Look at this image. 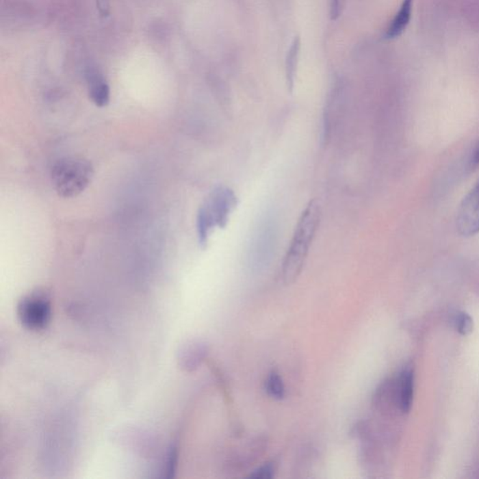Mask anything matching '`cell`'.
<instances>
[{"label":"cell","mask_w":479,"mask_h":479,"mask_svg":"<svg viewBox=\"0 0 479 479\" xmlns=\"http://www.w3.org/2000/svg\"><path fill=\"white\" fill-rule=\"evenodd\" d=\"M321 215V206L317 200H311L300 215L283 262L282 276L285 285L293 284L300 276L320 226Z\"/></svg>","instance_id":"obj_1"},{"label":"cell","mask_w":479,"mask_h":479,"mask_svg":"<svg viewBox=\"0 0 479 479\" xmlns=\"http://www.w3.org/2000/svg\"><path fill=\"white\" fill-rule=\"evenodd\" d=\"M237 203L238 198L234 191L224 185L216 187L208 195L197 216L198 240L201 247L207 246L209 238L216 228H226Z\"/></svg>","instance_id":"obj_2"},{"label":"cell","mask_w":479,"mask_h":479,"mask_svg":"<svg viewBox=\"0 0 479 479\" xmlns=\"http://www.w3.org/2000/svg\"><path fill=\"white\" fill-rule=\"evenodd\" d=\"M94 177L93 166L83 157H68L58 160L52 170V183L58 196L75 198L88 187Z\"/></svg>","instance_id":"obj_3"},{"label":"cell","mask_w":479,"mask_h":479,"mask_svg":"<svg viewBox=\"0 0 479 479\" xmlns=\"http://www.w3.org/2000/svg\"><path fill=\"white\" fill-rule=\"evenodd\" d=\"M17 315L27 330H44L52 317V305L48 293L39 289L23 298L18 303Z\"/></svg>","instance_id":"obj_4"},{"label":"cell","mask_w":479,"mask_h":479,"mask_svg":"<svg viewBox=\"0 0 479 479\" xmlns=\"http://www.w3.org/2000/svg\"><path fill=\"white\" fill-rule=\"evenodd\" d=\"M460 235L472 237L479 233V179L463 198L456 218Z\"/></svg>","instance_id":"obj_5"},{"label":"cell","mask_w":479,"mask_h":479,"mask_svg":"<svg viewBox=\"0 0 479 479\" xmlns=\"http://www.w3.org/2000/svg\"><path fill=\"white\" fill-rule=\"evenodd\" d=\"M414 370L411 366L405 367L397 381L396 402L402 413L406 414L411 409L414 398Z\"/></svg>","instance_id":"obj_6"},{"label":"cell","mask_w":479,"mask_h":479,"mask_svg":"<svg viewBox=\"0 0 479 479\" xmlns=\"http://www.w3.org/2000/svg\"><path fill=\"white\" fill-rule=\"evenodd\" d=\"M413 4H414V0H404L402 1L398 12L395 15L388 29L385 31L384 39H397L405 31L410 21H411Z\"/></svg>","instance_id":"obj_7"},{"label":"cell","mask_w":479,"mask_h":479,"mask_svg":"<svg viewBox=\"0 0 479 479\" xmlns=\"http://www.w3.org/2000/svg\"><path fill=\"white\" fill-rule=\"evenodd\" d=\"M89 86V96L99 107L106 106L109 101V88L103 76L98 71L89 70L86 73Z\"/></svg>","instance_id":"obj_8"},{"label":"cell","mask_w":479,"mask_h":479,"mask_svg":"<svg viewBox=\"0 0 479 479\" xmlns=\"http://www.w3.org/2000/svg\"><path fill=\"white\" fill-rule=\"evenodd\" d=\"M300 47V38L296 36L287 51V57H285V77H287V88L290 91L293 90L295 85V78H296L298 64H299Z\"/></svg>","instance_id":"obj_9"},{"label":"cell","mask_w":479,"mask_h":479,"mask_svg":"<svg viewBox=\"0 0 479 479\" xmlns=\"http://www.w3.org/2000/svg\"><path fill=\"white\" fill-rule=\"evenodd\" d=\"M207 354V346L203 343H193L183 351V366L187 370H194L200 365Z\"/></svg>","instance_id":"obj_10"},{"label":"cell","mask_w":479,"mask_h":479,"mask_svg":"<svg viewBox=\"0 0 479 479\" xmlns=\"http://www.w3.org/2000/svg\"><path fill=\"white\" fill-rule=\"evenodd\" d=\"M266 391L270 397L275 400H282L285 397V389L282 376L276 371H272L266 380Z\"/></svg>","instance_id":"obj_11"},{"label":"cell","mask_w":479,"mask_h":479,"mask_svg":"<svg viewBox=\"0 0 479 479\" xmlns=\"http://www.w3.org/2000/svg\"><path fill=\"white\" fill-rule=\"evenodd\" d=\"M453 327L460 335H467L473 331V320L465 312H458L452 320Z\"/></svg>","instance_id":"obj_12"},{"label":"cell","mask_w":479,"mask_h":479,"mask_svg":"<svg viewBox=\"0 0 479 479\" xmlns=\"http://www.w3.org/2000/svg\"><path fill=\"white\" fill-rule=\"evenodd\" d=\"M274 465L272 463H267L261 467L256 469L253 473L250 474L249 478L255 479H271L274 476Z\"/></svg>","instance_id":"obj_13"},{"label":"cell","mask_w":479,"mask_h":479,"mask_svg":"<svg viewBox=\"0 0 479 479\" xmlns=\"http://www.w3.org/2000/svg\"><path fill=\"white\" fill-rule=\"evenodd\" d=\"M479 167V139L476 142L475 146L471 153L470 157H469L467 162V170L469 172H475L476 169Z\"/></svg>","instance_id":"obj_14"},{"label":"cell","mask_w":479,"mask_h":479,"mask_svg":"<svg viewBox=\"0 0 479 479\" xmlns=\"http://www.w3.org/2000/svg\"><path fill=\"white\" fill-rule=\"evenodd\" d=\"M346 0H330V16L331 20H336L342 14Z\"/></svg>","instance_id":"obj_15"}]
</instances>
